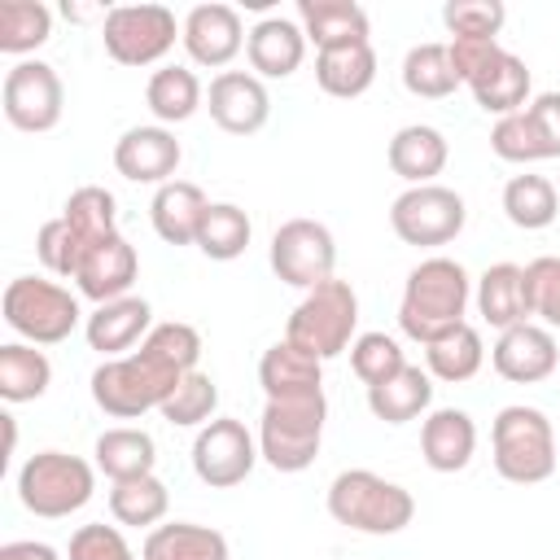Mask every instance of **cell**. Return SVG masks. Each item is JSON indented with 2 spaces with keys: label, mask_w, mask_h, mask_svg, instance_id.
I'll return each instance as SVG.
<instances>
[{
  "label": "cell",
  "mask_w": 560,
  "mask_h": 560,
  "mask_svg": "<svg viewBox=\"0 0 560 560\" xmlns=\"http://www.w3.org/2000/svg\"><path fill=\"white\" fill-rule=\"evenodd\" d=\"M490 149H494V158L516 162V166L547 162L542 149H538V140H534V131H529L525 109H521V114H508V118H494V127H490Z\"/></svg>",
  "instance_id": "f6af8a7d"
},
{
  "label": "cell",
  "mask_w": 560,
  "mask_h": 560,
  "mask_svg": "<svg viewBox=\"0 0 560 560\" xmlns=\"http://www.w3.org/2000/svg\"><path fill=\"white\" fill-rule=\"evenodd\" d=\"M35 254H39L44 271H52V276H61V280H74V271H79L88 245H83V241L74 236V228L57 214V219H48V223L39 228V236H35Z\"/></svg>",
  "instance_id": "ee69618b"
},
{
  "label": "cell",
  "mask_w": 560,
  "mask_h": 560,
  "mask_svg": "<svg viewBox=\"0 0 560 560\" xmlns=\"http://www.w3.org/2000/svg\"><path fill=\"white\" fill-rule=\"evenodd\" d=\"M525 118H529V131L542 158H560V92H538L525 105Z\"/></svg>",
  "instance_id": "c3c4849f"
},
{
  "label": "cell",
  "mask_w": 560,
  "mask_h": 560,
  "mask_svg": "<svg viewBox=\"0 0 560 560\" xmlns=\"http://www.w3.org/2000/svg\"><path fill=\"white\" fill-rule=\"evenodd\" d=\"M245 57L258 79H289L306 57V35L293 18H262L245 35Z\"/></svg>",
  "instance_id": "603a6c76"
},
{
  "label": "cell",
  "mask_w": 560,
  "mask_h": 560,
  "mask_svg": "<svg viewBox=\"0 0 560 560\" xmlns=\"http://www.w3.org/2000/svg\"><path fill=\"white\" fill-rule=\"evenodd\" d=\"M490 459L494 472L512 486H538L556 472V429L547 411L512 402L490 424Z\"/></svg>",
  "instance_id": "277c9868"
},
{
  "label": "cell",
  "mask_w": 560,
  "mask_h": 560,
  "mask_svg": "<svg viewBox=\"0 0 560 560\" xmlns=\"http://www.w3.org/2000/svg\"><path fill=\"white\" fill-rule=\"evenodd\" d=\"M70 560H136V551H131V542L122 538V529L118 525H105V521H96V525H79L74 534H70V551H66Z\"/></svg>",
  "instance_id": "7dc6e473"
},
{
  "label": "cell",
  "mask_w": 560,
  "mask_h": 560,
  "mask_svg": "<svg viewBox=\"0 0 560 560\" xmlns=\"http://www.w3.org/2000/svg\"><path fill=\"white\" fill-rule=\"evenodd\" d=\"M468 223V206L455 188H442V184H420V188H407L394 197L389 206V228L402 245H416V249H433V245H446L464 232Z\"/></svg>",
  "instance_id": "30bf717a"
},
{
  "label": "cell",
  "mask_w": 560,
  "mask_h": 560,
  "mask_svg": "<svg viewBox=\"0 0 560 560\" xmlns=\"http://www.w3.org/2000/svg\"><path fill=\"white\" fill-rule=\"evenodd\" d=\"M324 420H328L324 389L298 394V398H267L262 420H258V455L276 472L311 468L319 455V442H324Z\"/></svg>",
  "instance_id": "5b68a950"
},
{
  "label": "cell",
  "mask_w": 560,
  "mask_h": 560,
  "mask_svg": "<svg viewBox=\"0 0 560 560\" xmlns=\"http://www.w3.org/2000/svg\"><path fill=\"white\" fill-rule=\"evenodd\" d=\"M446 48H451V66H455L459 83H468V79L499 52V39H451Z\"/></svg>",
  "instance_id": "681fc988"
},
{
  "label": "cell",
  "mask_w": 560,
  "mask_h": 560,
  "mask_svg": "<svg viewBox=\"0 0 560 560\" xmlns=\"http://www.w3.org/2000/svg\"><path fill=\"white\" fill-rule=\"evenodd\" d=\"M179 39L175 13L166 4H114L101 18V44L118 66H153Z\"/></svg>",
  "instance_id": "9c48e42d"
},
{
  "label": "cell",
  "mask_w": 560,
  "mask_h": 560,
  "mask_svg": "<svg viewBox=\"0 0 560 560\" xmlns=\"http://www.w3.org/2000/svg\"><path fill=\"white\" fill-rule=\"evenodd\" d=\"M206 109H210V118H214L219 131H228V136H254L271 118V96H267V88H262L258 74H249V70H223V74L210 79Z\"/></svg>",
  "instance_id": "9a60e30c"
},
{
  "label": "cell",
  "mask_w": 560,
  "mask_h": 560,
  "mask_svg": "<svg viewBox=\"0 0 560 560\" xmlns=\"http://www.w3.org/2000/svg\"><path fill=\"white\" fill-rule=\"evenodd\" d=\"M52 385V363L31 341L0 346V398L4 402H35Z\"/></svg>",
  "instance_id": "836d02e7"
},
{
  "label": "cell",
  "mask_w": 560,
  "mask_h": 560,
  "mask_svg": "<svg viewBox=\"0 0 560 560\" xmlns=\"http://www.w3.org/2000/svg\"><path fill=\"white\" fill-rule=\"evenodd\" d=\"M315 83L337 96V101H354L376 83V52L372 44H350V48H328L315 52Z\"/></svg>",
  "instance_id": "4dcf8cb0"
},
{
  "label": "cell",
  "mask_w": 560,
  "mask_h": 560,
  "mask_svg": "<svg viewBox=\"0 0 560 560\" xmlns=\"http://www.w3.org/2000/svg\"><path fill=\"white\" fill-rule=\"evenodd\" d=\"M446 158H451V144H446V136H442L438 127H429V122L398 127L394 140H389V149H385L389 171H394L398 179H407L411 188L433 184V175H442Z\"/></svg>",
  "instance_id": "484cf974"
},
{
  "label": "cell",
  "mask_w": 560,
  "mask_h": 560,
  "mask_svg": "<svg viewBox=\"0 0 560 560\" xmlns=\"http://www.w3.org/2000/svg\"><path fill=\"white\" fill-rule=\"evenodd\" d=\"M298 26L306 35V44H315V52L328 48H350V44H372L368 31V13L354 0H298Z\"/></svg>",
  "instance_id": "7402d4cb"
},
{
  "label": "cell",
  "mask_w": 560,
  "mask_h": 560,
  "mask_svg": "<svg viewBox=\"0 0 560 560\" xmlns=\"http://www.w3.org/2000/svg\"><path fill=\"white\" fill-rule=\"evenodd\" d=\"M271 271L276 280L311 293L315 284L332 280V267H337V241L332 232L319 223V219H289L271 232Z\"/></svg>",
  "instance_id": "8fae6325"
},
{
  "label": "cell",
  "mask_w": 560,
  "mask_h": 560,
  "mask_svg": "<svg viewBox=\"0 0 560 560\" xmlns=\"http://www.w3.org/2000/svg\"><path fill=\"white\" fill-rule=\"evenodd\" d=\"M245 35L249 31H245L241 13L232 4H214V0L188 9V18L179 22V44H184L188 61L206 66V70H219V74L245 48Z\"/></svg>",
  "instance_id": "5bb4252c"
},
{
  "label": "cell",
  "mask_w": 560,
  "mask_h": 560,
  "mask_svg": "<svg viewBox=\"0 0 560 560\" xmlns=\"http://www.w3.org/2000/svg\"><path fill=\"white\" fill-rule=\"evenodd\" d=\"M179 381L184 372H175L149 346H140L122 359H105L92 372V402L114 420H140L144 411H162Z\"/></svg>",
  "instance_id": "3957f363"
},
{
  "label": "cell",
  "mask_w": 560,
  "mask_h": 560,
  "mask_svg": "<svg viewBox=\"0 0 560 560\" xmlns=\"http://www.w3.org/2000/svg\"><path fill=\"white\" fill-rule=\"evenodd\" d=\"M346 354H350V372L368 389L381 385V381H389V376H398L407 368V354H402L398 337H389V332H359Z\"/></svg>",
  "instance_id": "b9f144b4"
},
{
  "label": "cell",
  "mask_w": 560,
  "mask_h": 560,
  "mask_svg": "<svg viewBox=\"0 0 560 560\" xmlns=\"http://www.w3.org/2000/svg\"><path fill=\"white\" fill-rule=\"evenodd\" d=\"M472 302H477V315H481L490 328H499V332L534 319V306H529V276H525V267H516V262H494V267H486V271L477 276Z\"/></svg>",
  "instance_id": "ffe728a7"
},
{
  "label": "cell",
  "mask_w": 560,
  "mask_h": 560,
  "mask_svg": "<svg viewBox=\"0 0 560 560\" xmlns=\"http://www.w3.org/2000/svg\"><path fill=\"white\" fill-rule=\"evenodd\" d=\"M140 560H228V538L197 521H171L149 529Z\"/></svg>",
  "instance_id": "f546056e"
},
{
  "label": "cell",
  "mask_w": 560,
  "mask_h": 560,
  "mask_svg": "<svg viewBox=\"0 0 560 560\" xmlns=\"http://www.w3.org/2000/svg\"><path fill=\"white\" fill-rule=\"evenodd\" d=\"M136 276H140L136 245H131L122 232H114V236L96 241V245L83 254V262H79V271H74V284H79V293H83L88 302L101 306V302L127 298L131 284H136Z\"/></svg>",
  "instance_id": "ac0fdd59"
},
{
  "label": "cell",
  "mask_w": 560,
  "mask_h": 560,
  "mask_svg": "<svg viewBox=\"0 0 560 560\" xmlns=\"http://www.w3.org/2000/svg\"><path fill=\"white\" fill-rule=\"evenodd\" d=\"M258 459H262V455H258V438H254L241 420H232V416H214V420L201 424L197 438H192V472H197V481L210 486V490H232V486H241V481L254 472Z\"/></svg>",
  "instance_id": "7c38bea8"
},
{
  "label": "cell",
  "mask_w": 560,
  "mask_h": 560,
  "mask_svg": "<svg viewBox=\"0 0 560 560\" xmlns=\"http://www.w3.org/2000/svg\"><path fill=\"white\" fill-rule=\"evenodd\" d=\"M0 311H4V324L31 341V346H57L66 341L83 311H79V298L57 284V280H44V276H18L4 284V298H0Z\"/></svg>",
  "instance_id": "ba28073f"
},
{
  "label": "cell",
  "mask_w": 560,
  "mask_h": 560,
  "mask_svg": "<svg viewBox=\"0 0 560 560\" xmlns=\"http://www.w3.org/2000/svg\"><path fill=\"white\" fill-rule=\"evenodd\" d=\"M171 508V490L162 477L144 472L131 481H109V516L131 529H158V521Z\"/></svg>",
  "instance_id": "e575fe53"
},
{
  "label": "cell",
  "mask_w": 560,
  "mask_h": 560,
  "mask_svg": "<svg viewBox=\"0 0 560 560\" xmlns=\"http://www.w3.org/2000/svg\"><path fill=\"white\" fill-rule=\"evenodd\" d=\"M201 79L188 70V66H162V70H153L149 74V83H144V105H149V114L162 122V127H171V122H188L197 109H201Z\"/></svg>",
  "instance_id": "d6a6232c"
},
{
  "label": "cell",
  "mask_w": 560,
  "mask_h": 560,
  "mask_svg": "<svg viewBox=\"0 0 560 560\" xmlns=\"http://www.w3.org/2000/svg\"><path fill=\"white\" fill-rule=\"evenodd\" d=\"M402 88L420 101H442L459 88V74L451 66V48L446 44H416L402 57Z\"/></svg>",
  "instance_id": "74e56055"
},
{
  "label": "cell",
  "mask_w": 560,
  "mask_h": 560,
  "mask_svg": "<svg viewBox=\"0 0 560 560\" xmlns=\"http://www.w3.org/2000/svg\"><path fill=\"white\" fill-rule=\"evenodd\" d=\"M214 411H219V385L206 376V372H188L179 385H175V394L162 402V420L166 424H175V429H201V424H210L214 420Z\"/></svg>",
  "instance_id": "60d3db41"
},
{
  "label": "cell",
  "mask_w": 560,
  "mask_h": 560,
  "mask_svg": "<svg viewBox=\"0 0 560 560\" xmlns=\"http://www.w3.org/2000/svg\"><path fill=\"white\" fill-rule=\"evenodd\" d=\"M258 385L267 398H298V394H319L324 389V359L302 350L298 341L280 337L276 346L262 350L258 359Z\"/></svg>",
  "instance_id": "cb8c5ba5"
},
{
  "label": "cell",
  "mask_w": 560,
  "mask_h": 560,
  "mask_svg": "<svg viewBox=\"0 0 560 560\" xmlns=\"http://www.w3.org/2000/svg\"><path fill=\"white\" fill-rule=\"evenodd\" d=\"M490 368L512 385H538L560 368V346L551 328L529 319V324L499 332V341L490 346Z\"/></svg>",
  "instance_id": "e0dca14e"
},
{
  "label": "cell",
  "mask_w": 560,
  "mask_h": 560,
  "mask_svg": "<svg viewBox=\"0 0 560 560\" xmlns=\"http://www.w3.org/2000/svg\"><path fill=\"white\" fill-rule=\"evenodd\" d=\"M529 276V306L542 319V328H560V258L542 254L525 267Z\"/></svg>",
  "instance_id": "bcb514c9"
},
{
  "label": "cell",
  "mask_w": 560,
  "mask_h": 560,
  "mask_svg": "<svg viewBox=\"0 0 560 560\" xmlns=\"http://www.w3.org/2000/svg\"><path fill=\"white\" fill-rule=\"evenodd\" d=\"M210 201L192 179H171L153 192L149 201V223L166 245H197L201 219H206Z\"/></svg>",
  "instance_id": "4316f807"
},
{
  "label": "cell",
  "mask_w": 560,
  "mask_h": 560,
  "mask_svg": "<svg viewBox=\"0 0 560 560\" xmlns=\"http://www.w3.org/2000/svg\"><path fill=\"white\" fill-rule=\"evenodd\" d=\"M328 516L354 534H372V538H385V534H402L416 516V499L407 486L398 481H385L381 472L372 468H346L328 481Z\"/></svg>",
  "instance_id": "7a4b0ae2"
},
{
  "label": "cell",
  "mask_w": 560,
  "mask_h": 560,
  "mask_svg": "<svg viewBox=\"0 0 560 560\" xmlns=\"http://www.w3.org/2000/svg\"><path fill=\"white\" fill-rule=\"evenodd\" d=\"M508 9L499 0H451L442 9V22L451 39H499Z\"/></svg>",
  "instance_id": "7bdbcfd3"
},
{
  "label": "cell",
  "mask_w": 560,
  "mask_h": 560,
  "mask_svg": "<svg viewBox=\"0 0 560 560\" xmlns=\"http://www.w3.org/2000/svg\"><path fill=\"white\" fill-rule=\"evenodd\" d=\"M92 455H96V472H105L109 481H131V477L153 472V464H158V442H153V433H144V429L118 424V429H105V433L96 438Z\"/></svg>",
  "instance_id": "f1b7e54d"
},
{
  "label": "cell",
  "mask_w": 560,
  "mask_h": 560,
  "mask_svg": "<svg viewBox=\"0 0 560 560\" xmlns=\"http://www.w3.org/2000/svg\"><path fill=\"white\" fill-rule=\"evenodd\" d=\"M420 455L433 472H464L477 455V424L464 407H438L420 424Z\"/></svg>",
  "instance_id": "44dd1931"
},
{
  "label": "cell",
  "mask_w": 560,
  "mask_h": 560,
  "mask_svg": "<svg viewBox=\"0 0 560 560\" xmlns=\"http://www.w3.org/2000/svg\"><path fill=\"white\" fill-rule=\"evenodd\" d=\"M179 140L171 127L162 122H149V127H127L118 140H114V171L131 184H171L175 171H179Z\"/></svg>",
  "instance_id": "2e32d148"
},
{
  "label": "cell",
  "mask_w": 560,
  "mask_h": 560,
  "mask_svg": "<svg viewBox=\"0 0 560 560\" xmlns=\"http://www.w3.org/2000/svg\"><path fill=\"white\" fill-rule=\"evenodd\" d=\"M359 293L350 289V280H324L311 293H302V302L293 306L284 337L298 341L302 350H311L315 359H337L350 350V341L359 337Z\"/></svg>",
  "instance_id": "8992f818"
},
{
  "label": "cell",
  "mask_w": 560,
  "mask_h": 560,
  "mask_svg": "<svg viewBox=\"0 0 560 560\" xmlns=\"http://www.w3.org/2000/svg\"><path fill=\"white\" fill-rule=\"evenodd\" d=\"M92 490H96V464L70 451H39L18 468V499L26 512L44 521H61L88 508Z\"/></svg>",
  "instance_id": "52a82bcc"
},
{
  "label": "cell",
  "mask_w": 560,
  "mask_h": 560,
  "mask_svg": "<svg viewBox=\"0 0 560 560\" xmlns=\"http://www.w3.org/2000/svg\"><path fill=\"white\" fill-rule=\"evenodd\" d=\"M52 35V9L39 0H0V52L22 57L48 44Z\"/></svg>",
  "instance_id": "f35d334b"
},
{
  "label": "cell",
  "mask_w": 560,
  "mask_h": 560,
  "mask_svg": "<svg viewBox=\"0 0 560 560\" xmlns=\"http://www.w3.org/2000/svg\"><path fill=\"white\" fill-rule=\"evenodd\" d=\"M249 236H254V223L236 201H210L201 232H197V249L214 262H232L249 249Z\"/></svg>",
  "instance_id": "8d00e7d4"
},
{
  "label": "cell",
  "mask_w": 560,
  "mask_h": 560,
  "mask_svg": "<svg viewBox=\"0 0 560 560\" xmlns=\"http://www.w3.org/2000/svg\"><path fill=\"white\" fill-rule=\"evenodd\" d=\"M468 302H472V276L464 271V262H455L446 254L420 258L402 284L398 328L416 346H433L438 337H446L451 328L464 324Z\"/></svg>",
  "instance_id": "6da1fadb"
},
{
  "label": "cell",
  "mask_w": 560,
  "mask_h": 560,
  "mask_svg": "<svg viewBox=\"0 0 560 560\" xmlns=\"http://www.w3.org/2000/svg\"><path fill=\"white\" fill-rule=\"evenodd\" d=\"M503 214L512 228L521 232H538V228H551L556 214H560V197H556V184L547 175H512L503 184Z\"/></svg>",
  "instance_id": "d590c367"
},
{
  "label": "cell",
  "mask_w": 560,
  "mask_h": 560,
  "mask_svg": "<svg viewBox=\"0 0 560 560\" xmlns=\"http://www.w3.org/2000/svg\"><path fill=\"white\" fill-rule=\"evenodd\" d=\"M429 407H433V376L416 363H407L398 376L368 389V411L381 424H407V420L424 416Z\"/></svg>",
  "instance_id": "83f0119b"
},
{
  "label": "cell",
  "mask_w": 560,
  "mask_h": 560,
  "mask_svg": "<svg viewBox=\"0 0 560 560\" xmlns=\"http://www.w3.org/2000/svg\"><path fill=\"white\" fill-rule=\"evenodd\" d=\"M61 219H66V223L74 228V236L92 249L96 241H105V236L118 232V201H114L109 188H101V184H83V188H74V192L66 197Z\"/></svg>",
  "instance_id": "ab89813d"
},
{
  "label": "cell",
  "mask_w": 560,
  "mask_h": 560,
  "mask_svg": "<svg viewBox=\"0 0 560 560\" xmlns=\"http://www.w3.org/2000/svg\"><path fill=\"white\" fill-rule=\"evenodd\" d=\"M481 363H486V341L468 319L459 328H451L446 337H438L433 346H424V372L446 385L472 381L481 372Z\"/></svg>",
  "instance_id": "1f68e13d"
},
{
  "label": "cell",
  "mask_w": 560,
  "mask_h": 560,
  "mask_svg": "<svg viewBox=\"0 0 560 560\" xmlns=\"http://www.w3.org/2000/svg\"><path fill=\"white\" fill-rule=\"evenodd\" d=\"M153 328V306L144 298H114V302H101L88 319H83V337L96 354L105 359H122L131 354V346H140Z\"/></svg>",
  "instance_id": "d6986e66"
},
{
  "label": "cell",
  "mask_w": 560,
  "mask_h": 560,
  "mask_svg": "<svg viewBox=\"0 0 560 560\" xmlns=\"http://www.w3.org/2000/svg\"><path fill=\"white\" fill-rule=\"evenodd\" d=\"M468 92H472V101H477L486 114H494V118L521 114V109L534 101V96H529V66H525L516 52L499 48V52L468 79Z\"/></svg>",
  "instance_id": "d4e9b609"
},
{
  "label": "cell",
  "mask_w": 560,
  "mask_h": 560,
  "mask_svg": "<svg viewBox=\"0 0 560 560\" xmlns=\"http://www.w3.org/2000/svg\"><path fill=\"white\" fill-rule=\"evenodd\" d=\"M0 105H4L9 127H18V131H52L61 122V109H66L61 74L39 57L18 61L0 83Z\"/></svg>",
  "instance_id": "4fadbf2b"
},
{
  "label": "cell",
  "mask_w": 560,
  "mask_h": 560,
  "mask_svg": "<svg viewBox=\"0 0 560 560\" xmlns=\"http://www.w3.org/2000/svg\"><path fill=\"white\" fill-rule=\"evenodd\" d=\"M0 560H61V556H57V547H48V542L18 538V542H4V547H0Z\"/></svg>",
  "instance_id": "f907efd6"
}]
</instances>
